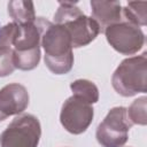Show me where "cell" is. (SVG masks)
Returning a JSON list of instances; mask_svg holds the SVG:
<instances>
[{
  "instance_id": "14",
  "label": "cell",
  "mask_w": 147,
  "mask_h": 147,
  "mask_svg": "<svg viewBox=\"0 0 147 147\" xmlns=\"http://www.w3.org/2000/svg\"><path fill=\"white\" fill-rule=\"evenodd\" d=\"M15 67L13 63V52L11 51H0V76L10 75Z\"/></svg>"
},
{
  "instance_id": "2",
  "label": "cell",
  "mask_w": 147,
  "mask_h": 147,
  "mask_svg": "<svg viewBox=\"0 0 147 147\" xmlns=\"http://www.w3.org/2000/svg\"><path fill=\"white\" fill-rule=\"evenodd\" d=\"M54 24L63 25L70 34L72 47H82L90 44L100 32L99 24L85 16L72 2H59L57 11L54 15Z\"/></svg>"
},
{
  "instance_id": "8",
  "label": "cell",
  "mask_w": 147,
  "mask_h": 147,
  "mask_svg": "<svg viewBox=\"0 0 147 147\" xmlns=\"http://www.w3.org/2000/svg\"><path fill=\"white\" fill-rule=\"evenodd\" d=\"M29 105V94L21 84H9L0 90V121L22 113Z\"/></svg>"
},
{
  "instance_id": "5",
  "label": "cell",
  "mask_w": 147,
  "mask_h": 147,
  "mask_svg": "<svg viewBox=\"0 0 147 147\" xmlns=\"http://www.w3.org/2000/svg\"><path fill=\"white\" fill-rule=\"evenodd\" d=\"M131 125L125 108H113L98 126L96 139L103 147H121L127 139V131Z\"/></svg>"
},
{
  "instance_id": "13",
  "label": "cell",
  "mask_w": 147,
  "mask_h": 147,
  "mask_svg": "<svg viewBox=\"0 0 147 147\" xmlns=\"http://www.w3.org/2000/svg\"><path fill=\"white\" fill-rule=\"evenodd\" d=\"M146 7H147V2L145 1H141V2L130 1L127 2V6L123 9L124 16L129 21V23L136 26H138V24L145 25L146 24Z\"/></svg>"
},
{
  "instance_id": "7",
  "label": "cell",
  "mask_w": 147,
  "mask_h": 147,
  "mask_svg": "<svg viewBox=\"0 0 147 147\" xmlns=\"http://www.w3.org/2000/svg\"><path fill=\"white\" fill-rule=\"evenodd\" d=\"M108 42L119 53L132 54L144 42V34L138 26L131 23H116L105 30Z\"/></svg>"
},
{
  "instance_id": "4",
  "label": "cell",
  "mask_w": 147,
  "mask_h": 147,
  "mask_svg": "<svg viewBox=\"0 0 147 147\" xmlns=\"http://www.w3.org/2000/svg\"><path fill=\"white\" fill-rule=\"evenodd\" d=\"M146 57H131L123 61L113 75V86L117 93L130 96L139 91L145 92Z\"/></svg>"
},
{
  "instance_id": "1",
  "label": "cell",
  "mask_w": 147,
  "mask_h": 147,
  "mask_svg": "<svg viewBox=\"0 0 147 147\" xmlns=\"http://www.w3.org/2000/svg\"><path fill=\"white\" fill-rule=\"evenodd\" d=\"M41 38L45 48V63L48 69L56 75L67 74L74 63L72 44L67 29L42 18Z\"/></svg>"
},
{
  "instance_id": "11",
  "label": "cell",
  "mask_w": 147,
  "mask_h": 147,
  "mask_svg": "<svg viewBox=\"0 0 147 147\" xmlns=\"http://www.w3.org/2000/svg\"><path fill=\"white\" fill-rule=\"evenodd\" d=\"M74 96L92 105L98 101L99 99V93L96 86L86 79H78L76 82H72L70 85Z\"/></svg>"
},
{
  "instance_id": "12",
  "label": "cell",
  "mask_w": 147,
  "mask_h": 147,
  "mask_svg": "<svg viewBox=\"0 0 147 147\" xmlns=\"http://www.w3.org/2000/svg\"><path fill=\"white\" fill-rule=\"evenodd\" d=\"M40 59V48L29 52H13V63L15 68L22 70H31L38 65Z\"/></svg>"
},
{
  "instance_id": "9",
  "label": "cell",
  "mask_w": 147,
  "mask_h": 147,
  "mask_svg": "<svg viewBox=\"0 0 147 147\" xmlns=\"http://www.w3.org/2000/svg\"><path fill=\"white\" fill-rule=\"evenodd\" d=\"M92 18L100 29L116 24L121 20V3L118 1H91Z\"/></svg>"
},
{
  "instance_id": "10",
  "label": "cell",
  "mask_w": 147,
  "mask_h": 147,
  "mask_svg": "<svg viewBox=\"0 0 147 147\" xmlns=\"http://www.w3.org/2000/svg\"><path fill=\"white\" fill-rule=\"evenodd\" d=\"M8 14L16 24L33 23L36 21L34 6L31 1L14 0L8 2Z\"/></svg>"
},
{
  "instance_id": "6",
  "label": "cell",
  "mask_w": 147,
  "mask_h": 147,
  "mask_svg": "<svg viewBox=\"0 0 147 147\" xmlns=\"http://www.w3.org/2000/svg\"><path fill=\"white\" fill-rule=\"evenodd\" d=\"M60 118L68 132L79 134L91 124L93 119V108L90 103L72 95L63 103Z\"/></svg>"
},
{
  "instance_id": "3",
  "label": "cell",
  "mask_w": 147,
  "mask_h": 147,
  "mask_svg": "<svg viewBox=\"0 0 147 147\" xmlns=\"http://www.w3.org/2000/svg\"><path fill=\"white\" fill-rule=\"evenodd\" d=\"M40 124L30 114L13 119L0 136L1 147H37L40 138Z\"/></svg>"
}]
</instances>
